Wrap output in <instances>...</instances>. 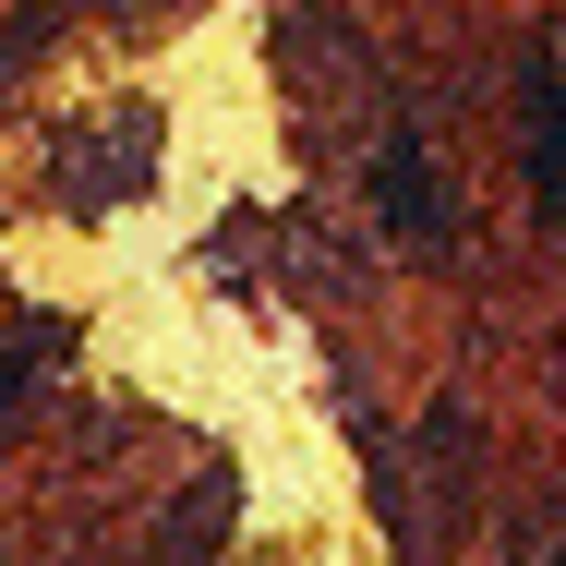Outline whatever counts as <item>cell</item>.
Segmentation results:
<instances>
[{
	"label": "cell",
	"mask_w": 566,
	"mask_h": 566,
	"mask_svg": "<svg viewBox=\"0 0 566 566\" xmlns=\"http://www.w3.org/2000/svg\"><path fill=\"white\" fill-rule=\"evenodd\" d=\"M374 181H386V218H398V229H434V181H422V157H410V145H398Z\"/></svg>",
	"instance_id": "6da1fadb"
}]
</instances>
